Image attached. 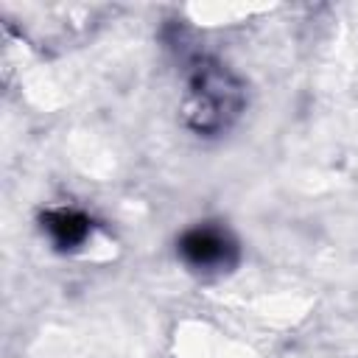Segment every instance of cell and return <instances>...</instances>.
Segmentation results:
<instances>
[{"mask_svg": "<svg viewBox=\"0 0 358 358\" xmlns=\"http://www.w3.org/2000/svg\"><path fill=\"white\" fill-rule=\"evenodd\" d=\"M243 98L238 81L213 62H199L190 84H187V98H185V115L187 123L196 131H218L227 129V123L238 115Z\"/></svg>", "mask_w": 358, "mask_h": 358, "instance_id": "cell-1", "label": "cell"}, {"mask_svg": "<svg viewBox=\"0 0 358 358\" xmlns=\"http://www.w3.org/2000/svg\"><path fill=\"white\" fill-rule=\"evenodd\" d=\"M42 229L59 249H78L92 235V221L76 207H50L42 215Z\"/></svg>", "mask_w": 358, "mask_h": 358, "instance_id": "cell-3", "label": "cell"}, {"mask_svg": "<svg viewBox=\"0 0 358 358\" xmlns=\"http://www.w3.org/2000/svg\"><path fill=\"white\" fill-rule=\"evenodd\" d=\"M179 255L193 268H224L235 260V243L224 229L201 224L179 238Z\"/></svg>", "mask_w": 358, "mask_h": 358, "instance_id": "cell-2", "label": "cell"}]
</instances>
